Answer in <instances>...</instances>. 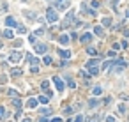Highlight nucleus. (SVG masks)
Here are the masks:
<instances>
[{
    "mask_svg": "<svg viewBox=\"0 0 129 122\" xmlns=\"http://www.w3.org/2000/svg\"><path fill=\"white\" fill-rule=\"evenodd\" d=\"M99 62L101 60L99 58H90V60H87V73L90 74V76H97L99 74Z\"/></svg>",
    "mask_w": 129,
    "mask_h": 122,
    "instance_id": "f257e3e1",
    "label": "nucleus"
},
{
    "mask_svg": "<svg viewBox=\"0 0 129 122\" xmlns=\"http://www.w3.org/2000/svg\"><path fill=\"white\" fill-rule=\"evenodd\" d=\"M46 19H48L50 23L59 21V14H57V11H55L53 7H48V9H46Z\"/></svg>",
    "mask_w": 129,
    "mask_h": 122,
    "instance_id": "f03ea898",
    "label": "nucleus"
},
{
    "mask_svg": "<svg viewBox=\"0 0 129 122\" xmlns=\"http://www.w3.org/2000/svg\"><path fill=\"white\" fill-rule=\"evenodd\" d=\"M127 67V62H124V60H113V73H120Z\"/></svg>",
    "mask_w": 129,
    "mask_h": 122,
    "instance_id": "7ed1b4c3",
    "label": "nucleus"
},
{
    "mask_svg": "<svg viewBox=\"0 0 129 122\" xmlns=\"http://www.w3.org/2000/svg\"><path fill=\"white\" fill-rule=\"evenodd\" d=\"M53 5H55V9H59V11H65L69 7V0H55Z\"/></svg>",
    "mask_w": 129,
    "mask_h": 122,
    "instance_id": "20e7f679",
    "label": "nucleus"
},
{
    "mask_svg": "<svg viewBox=\"0 0 129 122\" xmlns=\"http://www.w3.org/2000/svg\"><path fill=\"white\" fill-rule=\"evenodd\" d=\"M72 21H74V12L69 11V12H67V16H65V19H64V23H62V27H64V28H67Z\"/></svg>",
    "mask_w": 129,
    "mask_h": 122,
    "instance_id": "39448f33",
    "label": "nucleus"
},
{
    "mask_svg": "<svg viewBox=\"0 0 129 122\" xmlns=\"http://www.w3.org/2000/svg\"><path fill=\"white\" fill-rule=\"evenodd\" d=\"M53 83H55V87H57L59 92L64 90V80H62L60 76H53Z\"/></svg>",
    "mask_w": 129,
    "mask_h": 122,
    "instance_id": "423d86ee",
    "label": "nucleus"
},
{
    "mask_svg": "<svg viewBox=\"0 0 129 122\" xmlns=\"http://www.w3.org/2000/svg\"><path fill=\"white\" fill-rule=\"evenodd\" d=\"M21 57H23V53H20V51H12L11 55H9V60L12 64H16V62H20L21 60Z\"/></svg>",
    "mask_w": 129,
    "mask_h": 122,
    "instance_id": "0eeeda50",
    "label": "nucleus"
},
{
    "mask_svg": "<svg viewBox=\"0 0 129 122\" xmlns=\"http://www.w3.org/2000/svg\"><path fill=\"white\" fill-rule=\"evenodd\" d=\"M34 50H35V53H46V51H48V46L43 44V43H37Z\"/></svg>",
    "mask_w": 129,
    "mask_h": 122,
    "instance_id": "6e6552de",
    "label": "nucleus"
},
{
    "mask_svg": "<svg viewBox=\"0 0 129 122\" xmlns=\"http://www.w3.org/2000/svg\"><path fill=\"white\" fill-rule=\"evenodd\" d=\"M5 25H7L9 28H12V27L16 28V25H18V23H16V19H14V18H11V16H7V18H5Z\"/></svg>",
    "mask_w": 129,
    "mask_h": 122,
    "instance_id": "1a4fd4ad",
    "label": "nucleus"
},
{
    "mask_svg": "<svg viewBox=\"0 0 129 122\" xmlns=\"http://www.w3.org/2000/svg\"><path fill=\"white\" fill-rule=\"evenodd\" d=\"M94 34L99 35V37H104V28H103L101 25H96V27H94Z\"/></svg>",
    "mask_w": 129,
    "mask_h": 122,
    "instance_id": "9d476101",
    "label": "nucleus"
},
{
    "mask_svg": "<svg viewBox=\"0 0 129 122\" xmlns=\"http://www.w3.org/2000/svg\"><path fill=\"white\" fill-rule=\"evenodd\" d=\"M27 60H28V64H30V66H37V64H39V60L35 58L34 55H30V53L27 55Z\"/></svg>",
    "mask_w": 129,
    "mask_h": 122,
    "instance_id": "9b49d317",
    "label": "nucleus"
},
{
    "mask_svg": "<svg viewBox=\"0 0 129 122\" xmlns=\"http://www.w3.org/2000/svg\"><path fill=\"white\" fill-rule=\"evenodd\" d=\"M12 105H14V108H16L18 112H20V110H21V106H23V103H21V99H20V97H16V99L12 101Z\"/></svg>",
    "mask_w": 129,
    "mask_h": 122,
    "instance_id": "f8f14e48",
    "label": "nucleus"
},
{
    "mask_svg": "<svg viewBox=\"0 0 129 122\" xmlns=\"http://www.w3.org/2000/svg\"><path fill=\"white\" fill-rule=\"evenodd\" d=\"M90 39H92V34H83V35H81V43H83V44H88Z\"/></svg>",
    "mask_w": 129,
    "mask_h": 122,
    "instance_id": "ddd939ff",
    "label": "nucleus"
},
{
    "mask_svg": "<svg viewBox=\"0 0 129 122\" xmlns=\"http://www.w3.org/2000/svg\"><path fill=\"white\" fill-rule=\"evenodd\" d=\"M11 76H12V78L21 76V69H20V67H14V69H11Z\"/></svg>",
    "mask_w": 129,
    "mask_h": 122,
    "instance_id": "4468645a",
    "label": "nucleus"
},
{
    "mask_svg": "<svg viewBox=\"0 0 129 122\" xmlns=\"http://www.w3.org/2000/svg\"><path fill=\"white\" fill-rule=\"evenodd\" d=\"M2 35H4L5 39H12V35H14V34H12V30H11V28H5V30L2 32Z\"/></svg>",
    "mask_w": 129,
    "mask_h": 122,
    "instance_id": "2eb2a0df",
    "label": "nucleus"
},
{
    "mask_svg": "<svg viewBox=\"0 0 129 122\" xmlns=\"http://www.w3.org/2000/svg\"><path fill=\"white\" fill-rule=\"evenodd\" d=\"M59 55H60L62 58H69V57H71V51H69V50H59Z\"/></svg>",
    "mask_w": 129,
    "mask_h": 122,
    "instance_id": "dca6fc26",
    "label": "nucleus"
},
{
    "mask_svg": "<svg viewBox=\"0 0 129 122\" xmlns=\"http://www.w3.org/2000/svg\"><path fill=\"white\" fill-rule=\"evenodd\" d=\"M37 103H39L37 99H28V101H27V106H28V108H35V106H37Z\"/></svg>",
    "mask_w": 129,
    "mask_h": 122,
    "instance_id": "f3484780",
    "label": "nucleus"
},
{
    "mask_svg": "<svg viewBox=\"0 0 129 122\" xmlns=\"http://www.w3.org/2000/svg\"><path fill=\"white\" fill-rule=\"evenodd\" d=\"M87 53L92 55V57H97V50H96L94 46H88V48H87Z\"/></svg>",
    "mask_w": 129,
    "mask_h": 122,
    "instance_id": "a211bd4d",
    "label": "nucleus"
},
{
    "mask_svg": "<svg viewBox=\"0 0 129 122\" xmlns=\"http://www.w3.org/2000/svg\"><path fill=\"white\" fill-rule=\"evenodd\" d=\"M97 105H99V101H97L96 97H92V99H88V106H90V108H96Z\"/></svg>",
    "mask_w": 129,
    "mask_h": 122,
    "instance_id": "6ab92c4d",
    "label": "nucleus"
},
{
    "mask_svg": "<svg viewBox=\"0 0 129 122\" xmlns=\"http://www.w3.org/2000/svg\"><path fill=\"white\" fill-rule=\"evenodd\" d=\"M59 41H60V44H67L69 43V35H60Z\"/></svg>",
    "mask_w": 129,
    "mask_h": 122,
    "instance_id": "aec40b11",
    "label": "nucleus"
},
{
    "mask_svg": "<svg viewBox=\"0 0 129 122\" xmlns=\"http://www.w3.org/2000/svg\"><path fill=\"white\" fill-rule=\"evenodd\" d=\"M37 101H39V103H43V105H48V101H50V97H48V96H41V97H39Z\"/></svg>",
    "mask_w": 129,
    "mask_h": 122,
    "instance_id": "412c9836",
    "label": "nucleus"
},
{
    "mask_svg": "<svg viewBox=\"0 0 129 122\" xmlns=\"http://www.w3.org/2000/svg\"><path fill=\"white\" fill-rule=\"evenodd\" d=\"M92 94L99 96V94H103V89H101V87H94V89H92Z\"/></svg>",
    "mask_w": 129,
    "mask_h": 122,
    "instance_id": "4be33fe9",
    "label": "nucleus"
},
{
    "mask_svg": "<svg viewBox=\"0 0 129 122\" xmlns=\"http://www.w3.org/2000/svg\"><path fill=\"white\" fill-rule=\"evenodd\" d=\"M65 81H67V85H69L71 89H76V83H74V80H72V78H67Z\"/></svg>",
    "mask_w": 129,
    "mask_h": 122,
    "instance_id": "5701e85b",
    "label": "nucleus"
},
{
    "mask_svg": "<svg viewBox=\"0 0 129 122\" xmlns=\"http://www.w3.org/2000/svg\"><path fill=\"white\" fill-rule=\"evenodd\" d=\"M103 25L104 27H110V25H112V18H103Z\"/></svg>",
    "mask_w": 129,
    "mask_h": 122,
    "instance_id": "b1692460",
    "label": "nucleus"
},
{
    "mask_svg": "<svg viewBox=\"0 0 129 122\" xmlns=\"http://www.w3.org/2000/svg\"><path fill=\"white\" fill-rule=\"evenodd\" d=\"M39 112H41V115H43V117H44V115H50V113H51V110H50V108H41Z\"/></svg>",
    "mask_w": 129,
    "mask_h": 122,
    "instance_id": "393cba45",
    "label": "nucleus"
},
{
    "mask_svg": "<svg viewBox=\"0 0 129 122\" xmlns=\"http://www.w3.org/2000/svg\"><path fill=\"white\" fill-rule=\"evenodd\" d=\"M16 30L20 32V34H25V27H23L21 23H18V25H16Z\"/></svg>",
    "mask_w": 129,
    "mask_h": 122,
    "instance_id": "a878e982",
    "label": "nucleus"
},
{
    "mask_svg": "<svg viewBox=\"0 0 129 122\" xmlns=\"http://www.w3.org/2000/svg\"><path fill=\"white\" fill-rule=\"evenodd\" d=\"M110 66H113V60H108V62H104V64H103V69H108Z\"/></svg>",
    "mask_w": 129,
    "mask_h": 122,
    "instance_id": "bb28decb",
    "label": "nucleus"
},
{
    "mask_svg": "<svg viewBox=\"0 0 129 122\" xmlns=\"http://www.w3.org/2000/svg\"><path fill=\"white\" fill-rule=\"evenodd\" d=\"M43 62H44L46 66H50V64H51V57H48V55H46V57L43 58Z\"/></svg>",
    "mask_w": 129,
    "mask_h": 122,
    "instance_id": "cd10ccee",
    "label": "nucleus"
},
{
    "mask_svg": "<svg viewBox=\"0 0 129 122\" xmlns=\"http://www.w3.org/2000/svg\"><path fill=\"white\" fill-rule=\"evenodd\" d=\"M37 71H39V66H30V73H34V74H35Z\"/></svg>",
    "mask_w": 129,
    "mask_h": 122,
    "instance_id": "c85d7f7f",
    "label": "nucleus"
},
{
    "mask_svg": "<svg viewBox=\"0 0 129 122\" xmlns=\"http://www.w3.org/2000/svg\"><path fill=\"white\" fill-rule=\"evenodd\" d=\"M23 14H25L27 18H35V14H34V12H28V11H23Z\"/></svg>",
    "mask_w": 129,
    "mask_h": 122,
    "instance_id": "c756f323",
    "label": "nucleus"
},
{
    "mask_svg": "<svg viewBox=\"0 0 129 122\" xmlns=\"http://www.w3.org/2000/svg\"><path fill=\"white\" fill-rule=\"evenodd\" d=\"M9 96H12V97H18V92H16L14 89H9Z\"/></svg>",
    "mask_w": 129,
    "mask_h": 122,
    "instance_id": "7c9ffc66",
    "label": "nucleus"
},
{
    "mask_svg": "<svg viewBox=\"0 0 129 122\" xmlns=\"http://www.w3.org/2000/svg\"><path fill=\"white\" fill-rule=\"evenodd\" d=\"M106 122H115V117H113V115H108V117H106Z\"/></svg>",
    "mask_w": 129,
    "mask_h": 122,
    "instance_id": "2f4dec72",
    "label": "nucleus"
},
{
    "mask_svg": "<svg viewBox=\"0 0 129 122\" xmlns=\"http://www.w3.org/2000/svg\"><path fill=\"white\" fill-rule=\"evenodd\" d=\"M92 7H94V9L99 7V2H97V0H92Z\"/></svg>",
    "mask_w": 129,
    "mask_h": 122,
    "instance_id": "473e14b6",
    "label": "nucleus"
},
{
    "mask_svg": "<svg viewBox=\"0 0 129 122\" xmlns=\"http://www.w3.org/2000/svg\"><path fill=\"white\" fill-rule=\"evenodd\" d=\"M2 117H5V110H4L2 106H0V119H2Z\"/></svg>",
    "mask_w": 129,
    "mask_h": 122,
    "instance_id": "72a5a7b5",
    "label": "nucleus"
},
{
    "mask_svg": "<svg viewBox=\"0 0 129 122\" xmlns=\"http://www.w3.org/2000/svg\"><path fill=\"white\" fill-rule=\"evenodd\" d=\"M97 120H99V117H92V119H88L87 122H97Z\"/></svg>",
    "mask_w": 129,
    "mask_h": 122,
    "instance_id": "f704fd0d",
    "label": "nucleus"
},
{
    "mask_svg": "<svg viewBox=\"0 0 129 122\" xmlns=\"http://www.w3.org/2000/svg\"><path fill=\"white\" fill-rule=\"evenodd\" d=\"M80 76H81V78H87V76H88V73H85V71H80Z\"/></svg>",
    "mask_w": 129,
    "mask_h": 122,
    "instance_id": "c9c22d12",
    "label": "nucleus"
},
{
    "mask_svg": "<svg viewBox=\"0 0 129 122\" xmlns=\"http://www.w3.org/2000/svg\"><path fill=\"white\" fill-rule=\"evenodd\" d=\"M74 122H83V117H81V115H78V117L74 119Z\"/></svg>",
    "mask_w": 129,
    "mask_h": 122,
    "instance_id": "e433bc0d",
    "label": "nucleus"
},
{
    "mask_svg": "<svg viewBox=\"0 0 129 122\" xmlns=\"http://www.w3.org/2000/svg\"><path fill=\"white\" fill-rule=\"evenodd\" d=\"M71 39H72V41L78 39V34H76V32H72V34H71Z\"/></svg>",
    "mask_w": 129,
    "mask_h": 122,
    "instance_id": "4c0bfd02",
    "label": "nucleus"
},
{
    "mask_svg": "<svg viewBox=\"0 0 129 122\" xmlns=\"http://www.w3.org/2000/svg\"><path fill=\"white\" fill-rule=\"evenodd\" d=\"M108 57H115V50H110L108 51Z\"/></svg>",
    "mask_w": 129,
    "mask_h": 122,
    "instance_id": "58836bf2",
    "label": "nucleus"
},
{
    "mask_svg": "<svg viewBox=\"0 0 129 122\" xmlns=\"http://www.w3.org/2000/svg\"><path fill=\"white\" fill-rule=\"evenodd\" d=\"M43 32H44L43 28H39V30H35V35H43Z\"/></svg>",
    "mask_w": 129,
    "mask_h": 122,
    "instance_id": "ea45409f",
    "label": "nucleus"
},
{
    "mask_svg": "<svg viewBox=\"0 0 129 122\" xmlns=\"http://www.w3.org/2000/svg\"><path fill=\"white\" fill-rule=\"evenodd\" d=\"M119 110H120V112L124 113V112H126V105H120V106H119Z\"/></svg>",
    "mask_w": 129,
    "mask_h": 122,
    "instance_id": "a19ab883",
    "label": "nucleus"
},
{
    "mask_svg": "<svg viewBox=\"0 0 129 122\" xmlns=\"http://www.w3.org/2000/svg\"><path fill=\"white\" fill-rule=\"evenodd\" d=\"M39 122H48V119H44V117H41V119H39Z\"/></svg>",
    "mask_w": 129,
    "mask_h": 122,
    "instance_id": "79ce46f5",
    "label": "nucleus"
},
{
    "mask_svg": "<svg viewBox=\"0 0 129 122\" xmlns=\"http://www.w3.org/2000/svg\"><path fill=\"white\" fill-rule=\"evenodd\" d=\"M51 122H62V120H60V119H53Z\"/></svg>",
    "mask_w": 129,
    "mask_h": 122,
    "instance_id": "37998d69",
    "label": "nucleus"
},
{
    "mask_svg": "<svg viewBox=\"0 0 129 122\" xmlns=\"http://www.w3.org/2000/svg\"><path fill=\"white\" fill-rule=\"evenodd\" d=\"M21 122H30V120H28V119H25V120H21Z\"/></svg>",
    "mask_w": 129,
    "mask_h": 122,
    "instance_id": "c03bdc74",
    "label": "nucleus"
},
{
    "mask_svg": "<svg viewBox=\"0 0 129 122\" xmlns=\"http://www.w3.org/2000/svg\"><path fill=\"white\" fill-rule=\"evenodd\" d=\"M126 16H127V18H129V11H127V12H126Z\"/></svg>",
    "mask_w": 129,
    "mask_h": 122,
    "instance_id": "a18cd8bd",
    "label": "nucleus"
},
{
    "mask_svg": "<svg viewBox=\"0 0 129 122\" xmlns=\"http://www.w3.org/2000/svg\"><path fill=\"white\" fill-rule=\"evenodd\" d=\"M127 122H129V119H127Z\"/></svg>",
    "mask_w": 129,
    "mask_h": 122,
    "instance_id": "49530a36",
    "label": "nucleus"
}]
</instances>
